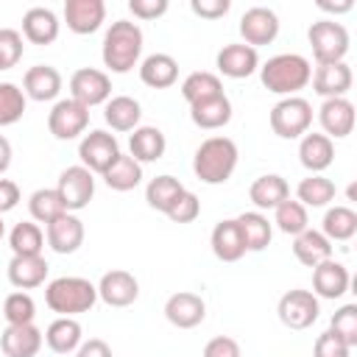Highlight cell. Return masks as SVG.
Masks as SVG:
<instances>
[{
    "label": "cell",
    "mask_w": 357,
    "mask_h": 357,
    "mask_svg": "<svg viewBox=\"0 0 357 357\" xmlns=\"http://www.w3.org/2000/svg\"><path fill=\"white\" fill-rule=\"evenodd\" d=\"M259 78L262 86L273 95H296L298 89H304L312 78V67L304 56L298 53H279L271 56L262 67H259Z\"/></svg>",
    "instance_id": "6da1fadb"
},
{
    "label": "cell",
    "mask_w": 357,
    "mask_h": 357,
    "mask_svg": "<svg viewBox=\"0 0 357 357\" xmlns=\"http://www.w3.org/2000/svg\"><path fill=\"white\" fill-rule=\"evenodd\" d=\"M237 167V145L229 137H209L192 156V170L204 184H223Z\"/></svg>",
    "instance_id": "7a4b0ae2"
},
{
    "label": "cell",
    "mask_w": 357,
    "mask_h": 357,
    "mask_svg": "<svg viewBox=\"0 0 357 357\" xmlns=\"http://www.w3.org/2000/svg\"><path fill=\"white\" fill-rule=\"evenodd\" d=\"M95 301H98V287L84 276H59L45 287V304L64 318L89 312Z\"/></svg>",
    "instance_id": "3957f363"
},
{
    "label": "cell",
    "mask_w": 357,
    "mask_h": 357,
    "mask_svg": "<svg viewBox=\"0 0 357 357\" xmlns=\"http://www.w3.org/2000/svg\"><path fill=\"white\" fill-rule=\"evenodd\" d=\"M142 53V31L131 20H117L103 36V64L112 73H128Z\"/></svg>",
    "instance_id": "277c9868"
},
{
    "label": "cell",
    "mask_w": 357,
    "mask_h": 357,
    "mask_svg": "<svg viewBox=\"0 0 357 357\" xmlns=\"http://www.w3.org/2000/svg\"><path fill=\"white\" fill-rule=\"evenodd\" d=\"M312 56L318 64H337L349 53V31L335 20H318L307 31Z\"/></svg>",
    "instance_id": "5b68a950"
},
{
    "label": "cell",
    "mask_w": 357,
    "mask_h": 357,
    "mask_svg": "<svg viewBox=\"0 0 357 357\" xmlns=\"http://www.w3.org/2000/svg\"><path fill=\"white\" fill-rule=\"evenodd\" d=\"M310 126H312V106H310V100H304V98H298V95L282 98V100L271 109V128H273V134L282 137V139L304 137Z\"/></svg>",
    "instance_id": "8992f818"
},
{
    "label": "cell",
    "mask_w": 357,
    "mask_h": 357,
    "mask_svg": "<svg viewBox=\"0 0 357 357\" xmlns=\"http://www.w3.org/2000/svg\"><path fill=\"white\" fill-rule=\"evenodd\" d=\"M78 156H81V165L89 170V173H106L117 156H120V142L114 134L103 131V128H95L89 134H84L81 145H78Z\"/></svg>",
    "instance_id": "52a82bcc"
},
{
    "label": "cell",
    "mask_w": 357,
    "mask_h": 357,
    "mask_svg": "<svg viewBox=\"0 0 357 357\" xmlns=\"http://www.w3.org/2000/svg\"><path fill=\"white\" fill-rule=\"evenodd\" d=\"M279 321L287 326V329H307L318 321V312H321V304H318V296L310 293V290H287L282 298H279Z\"/></svg>",
    "instance_id": "ba28073f"
},
{
    "label": "cell",
    "mask_w": 357,
    "mask_h": 357,
    "mask_svg": "<svg viewBox=\"0 0 357 357\" xmlns=\"http://www.w3.org/2000/svg\"><path fill=\"white\" fill-rule=\"evenodd\" d=\"M70 98L78 100L86 109H92L98 103H106L112 98V78L103 70L81 67L70 75Z\"/></svg>",
    "instance_id": "9c48e42d"
},
{
    "label": "cell",
    "mask_w": 357,
    "mask_h": 357,
    "mask_svg": "<svg viewBox=\"0 0 357 357\" xmlns=\"http://www.w3.org/2000/svg\"><path fill=\"white\" fill-rule=\"evenodd\" d=\"M89 126V109L81 106L78 100L73 98H64V100H56V106L50 109L47 114V128L56 139H75L86 131Z\"/></svg>",
    "instance_id": "30bf717a"
},
{
    "label": "cell",
    "mask_w": 357,
    "mask_h": 357,
    "mask_svg": "<svg viewBox=\"0 0 357 357\" xmlns=\"http://www.w3.org/2000/svg\"><path fill=\"white\" fill-rule=\"evenodd\" d=\"M56 192L61 195V204L67 212H78L84 209L92 195H95V176L84 167V165H73L59 176Z\"/></svg>",
    "instance_id": "8fae6325"
},
{
    "label": "cell",
    "mask_w": 357,
    "mask_h": 357,
    "mask_svg": "<svg viewBox=\"0 0 357 357\" xmlns=\"http://www.w3.org/2000/svg\"><path fill=\"white\" fill-rule=\"evenodd\" d=\"M279 33V17L276 11H271L268 6H251L243 17H240V36L243 45L248 47H259V45H271Z\"/></svg>",
    "instance_id": "7c38bea8"
},
{
    "label": "cell",
    "mask_w": 357,
    "mask_h": 357,
    "mask_svg": "<svg viewBox=\"0 0 357 357\" xmlns=\"http://www.w3.org/2000/svg\"><path fill=\"white\" fill-rule=\"evenodd\" d=\"M137 296H139V282L128 271L114 268V271L103 273L98 282V298L109 307H128L137 301Z\"/></svg>",
    "instance_id": "4fadbf2b"
},
{
    "label": "cell",
    "mask_w": 357,
    "mask_h": 357,
    "mask_svg": "<svg viewBox=\"0 0 357 357\" xmlns=\"http://www.w3.org/2000/svg\"><path fill=\"white\" fill-rule=\"evenodd\" d=\"M165 318L178 329H192L206 318V304L198 293L178 290L165 301Z\"/></svg>",
    "instance_id": "5bb4252c"
},
{
    "label": "cell",
    "mask_w": 357,
    "mask_h": 357,
    "mask_svg": "<svg viewBox=\"0 0 357 357\" xmlns=\"http://www.w3.org/2000/svg\"><path fill=\"white\" fill-rule=\"evenodd\" d=\"M103 20H106L103 0H67L64 3V22L78 36L95 33L103 25Z\"/></svg>",
    "instance_id": "9a60e30c"
},
{
    "label": "cell",
    "mask_w": 357,
    "mask_h": 357,
    "mask_svg": "<svg viewBox=\"0 0 357 357\" xmlns=\"http://www.w3.org/2000/svg\"><path fill=\"white\" fill-rule=\"evenodd\" d=\"M45 237H47V245L56 254H75L84 243V223L73 212H64V215H59L56 220L47 223Z\"/></svg>",
    "instance_id": "2e32d148"
},
{
    "label": "cell",
    "mask_w": 357,
    "mask_h": 357,
    "mask_svg": "<svg viewBox=\"0 0 357 357\" xmlns=\"http://www.w3.org/2000/svg\"><path fill=\"white\" fill-rule=\"evenodd\" d=\"M318 120L329 139L349 137L354 131V103L349 98H326L318 109Z\"/></svg>",
    "instance_id": "e0dca14e"
},
{
    "label": "cell",
    "mask_w": 357,
    "mask_h": 357,
    "mask_svg": "<svg viewBox=\"0 0 357 357\" xmlns=\"http://www.w3.org/2000/svg\"><path fill=\"white\" fill-rule=\"evenodd\" d=\"M45 335L33 324H14L6 326L0 335V349L6 357H36L42 349Z\"/></svg>",
    "instance_id": "ac0fdd59"
},
{
    "label": "cell",
    "mask_w": 357,
    "mask_h": 357,
    "mask_svg": "<svg viewBox=\"0 0 357 357\" xmlns=\"http://www.w3.org/2000/svg\"><path fill=\"white\" fill-rule=\"evenodd\" d=\"M312 89L326 100V98H346V92L351 89V67L346 61L337 64H318V70L312 73Z\"/></svg>",
    "instance_id": "d6986e66"
},
{
    "label": "cell",
    "mask_w": 357,
    "mask_h": 357,
    "mask_svg": "<svg viewBox=\"0 0 357 357\" xmlns=\"http://www.w3.org/2000/svg\"><path fill=\"white\" fill-rule=\"evenodd\" d=\"M349 282H351V276L343 262L326 259L312 268V293L321 298H340L349 290Z\"/></svg>",
    "instance_id": "ffe728a7"
},
{
    "label": "cell",
    "mask_w": 357,
    "mask_h": 357,
    "mask_svg": "<svg viewBox=\"0 0 357 357\" xmlns=\"http://www.w3.org/2000/svg\"><path fill=\"white\" fill-rule=\"evenodd\" d=\"M22 92H25V98L39 100V103L53 100L61 92V73L56 67H50V64H36V67H31L25 73Z\"/></svg>",
    "instance_id": "44dd1931"
},
{
    "label": "cell",
    "mask_w": 357,
    "mask_h": 357,
    "mask_svg": "<svg viewBox=\"0 0 357 357\" xmlns=\"http://www.w3.org/2000/svg\"><path fill=\"white\" fill-rule=\"evenodd\" d=\"M209 245H212V254H215L220 262H237V259L245 254V243H243V234H240L237 220H234V218L218 220L215 229H212Z\"/></svg>",
    "instance_id": "7402d4cb"
},
{
    "label": "cell",
    "mask_w": 357,
    "mask_h": 357,
    "mask_svg": "<svg viewBox=\"0 0 357 357\" xmlns=\"http://www.w3.org/2000/svg\"><path fill=\"white\" fill-rule=\"evenodd\" d=\"M218 70L226 78H248L257 67H259V56L254 47L237 42V45H223V50L218 53Z\"/></svg>",
    "instance_id": "603a6c76"
},
{
    "label": "cell",
    "mask_w": 357,
    "mask_h": 357,
    "mask_svg": "<svg viewBox=\"0 0 357 357\" xmlns=\"http://www.w3.org/2000/svg\"><path fill=\"white\" fill-rule=\"evenodd\" d=\"M22 33L33 45H50L59 36V17L53 8L33 6L22 14Z\"/></svg>",
    "instance_id": "cb8c5ba5"
},
{
    "label": "cell",
    "mask_w": 357,
    "mask_h": 357,
    "mask_svg": "<svg viewBox=\"0 0 357 357\" xmlns=\"http://www.w3.org/2000/svg\"><path fill=\"white\" fill-rule=\"evenodd\" d=\"M298 162L310 173H321L335 162V142L326 134H304L298 142Z\"/></svg>",
    "instance_id": "d4e9b609"
},
{
    "label": "cell",
    "mask_w": 357,
    "mask_h": 357,
    "mask_svg": "<svg viewBox=\"0 0 357 357\" xmlns=\"http://www.w3.org/2000/svg\"><path fill=\"white\" fill-rule=\"evenodd\" d=\"M139 78L151 89H167L178 78V61L167 53H151L139 64Z\"/></svg>",
    "instance_id": "484cf974"
},
{
    "label": "cell",
    "mask_w": 357,
    "mask_h": 357,
    "mask_svg": "<svg viewBox=\"0 0 357 357\" xmlns=\"http://www.w3.org/2000/svg\"><path fill=\"white\" fill-rule=\"evenodd\" d=\"M139 117H142L139 100H134L131 95H114L106 100L103 120L112 131H134L139 126Z\"/></svg>",
    "instance_id": "4316f807"
},
{
    "label": "cell",
    "mask_w": 357,
    "mask_h": 357,
    "mask_svg": "<svg viewBox=\"0 0 357 357\" xmlns=\"http://www.w3.org/2000/svg\"><path fill=\"white\" fill-rule=\"evenodd\" d=\"M248 198L257 209H276L282 201L290 198V184L279 173H265L251 184Z\"/></svg>",
    "instance_id": "83f0119b"
},
{
    "label": "cell",
    "mask_w": 357,
    "mask_h": 357,
    "mask_svg": "<svg viewBox=\"0 0 357 357\" xmlns=\"http://www.w3.org/2000/svg\"><path fill=\"white\" fill-rule=\"evenodd\" d=\"M293 254H296V259H298L301 265L315 268V265L332 259V243H329L321 231L304 229L301 234L293 237Z\"/></svg>",
    "instance_id": "f1b7e54d"
},
{
    "label": "cell",
    "mask_w": 357,
    "mask_h": 357,
    "mask_svg": "<svg viewBox=\"0 0 357 357\" xmlns=\"http://www.w3.org/2000/svg\"><path fill=\"white\" fill-rule=\"evenodd\" d=\"M47 262L45 257H11L8 262V282L20 290H31V287H39L45 284L47 279Z\"/></svg>",
    "instance_id": "f546056e"
},
{
    "label": "cell",
    "mask_w": 357,
    "mask_h": 357,
    "mask_svg": "<svg viewBox=\"0 0 357 357\" xmlns=\"http://www.w3.org/2000/svg\"><path fill=\"white\" fill-rule=\"evenodd\" d=\"M190 120H192L198 128H204V131L223 128V126L231 120V100H229L226 95H218V98L192 103V106H190Z\"/></svg>",
    "instance_id": "4dcf8cb0"
},
{
    "label": "cell",
    "mask_w": 357,
    "mask_h": 357,
    "mask_svg": "<svg viewBox=\"0 0 357 357\" xmlns=\"http://www.w3.org/2000/svg\"><path fill=\"white\" fill-rule=\"evenodd\" d=\"M128 148H131V156L139 165L142 162H156V159L165 156L167 139H165V134L156 126H137L134 134L128 137Z\"/></svg>",
    "instance_id": "1f68e13d"
},
{
    "label": "cell",
    "mask_w": 357,
    "mask_h": 357,
    "mask_svg": "<svg viewBox=\"0 0 357 357\" xmlns=\"http://www.w3.org/2000/svg\"><path fill=\"white\" fill-rule=\"evenodd\" d=\"M45 343L56 354H73L84 340H81V324L75 318L59 315L47 329H45Z\"/></svg>",
    "instance_id": "d6a6232c"
},
{
    "label": "cell",
    "mask_w": 357,
    "mask_h": 357,
    "mask_svg": "<svg viewBox=\"0 0 357 357\" xmlns=\"http://www.w3.org/2000/svg\"><path fill=\"white\" fill-rule=\"evenodd\" d=\"M234 220L240 226L245 251H262V248H268V243L273 237V226L268 223V218L262 212H243Z\"/></svg>",
    "instance_id": "836d02e7"
},
{
    "label": "cell",
    "mask_w": 357,
    "mask_h": 357,
    "mask_svg": "<svg viewBox=\"0 0 357 357\" xmlns=\"http://www.w3.org/2000/svg\"><path fill=\"white\" fill-rule=\"evenodd\" d=\"M321 234L332 243H343V240H351L357 234V212L351 206H332L326 209L324 220H321Z\"/></svg>",
    "instance_id": "e575fe53"
},
{
    "label": "cell",
    "mask_w": 357,
    "mask_h": 357,
    "mask_svg": "<svg viewBox=\"0 0 357 357\" xmlns=\"http://www.w3.org/2000/svg\"><path fill=\"white\" fill-rule=\"evenodd\" d=\"M223 95V84L215 73H206V70H195L190 73L184 81H181V98L192 106V103H201V100H209V98H218Z\"/></svg>",
    "instance_id": "d590c367"
},
{
    "label": "cell",
    "mask_w": 357,
    "mask_h": 357,
    "mask_svg": "<svg viewBox=\"0 0 357 357\" xmlns=\"http://www.w3.org/2000/svg\"><path fill=\"white\" fill-rule=\"evenodd\" d=\"M335 181L321 176V173H310L307 178L298 181L296 187V198L301 206H326L335 198Z\"/></svg>",
    "instance_id": "8d00e7d4"
},
{
    "label": "cell",
    "mask_w": 357,
    "mask_h": 357,
    "mask_svg": "<svg viewBox=\"0 0 357 357\" xmlns=\"http://www.w3.org/2000/svg\"><path fill=\"white\" fill-rule=\"evenodd\" d=\"M103 181H106L112 190H117V192H128V190H134V187L142 181V165H139L134 156L120 153L117 162L103 173Z\"/></svg>",
    "instance_id": "74e56055"
},
{
    "label": "cell",
    "mask_w": 357,
    "mask_h": 357,
    "mask_svg": "<svg viewBox=\"0 0 357 357\" xmlns=\"http://www.w3.org/2000/svg\"><path fill=\"white\" fill-rule=\"evenodd\" d=\"M8 245L14 251V257H39L42 248H45V234L36 223L31 220H22L11 229L8 234Z\"/></svg>",
    "instance_id": "f35d334b"
},
{
    "label": "cell",
    "mask_w": 357,
    "mask_h": 357,
    "mask_svg": "<svg viewBox=\"0 0 357 357\" xmlns=\"http://www.w3.org/2000/svg\"><path fill=\"white\" fill-rule=\"evenodd\" d=\"M181 192H184V184H181L178 178H173V176H156V178H151L148 187H145V201H148L151 209L167 212L170 204H173Z\"/></svg>",
    "instance_id": "ab89813d"
},
{
    "label": "cell",
    "mask_w": 357,
    "mask_h": 357,
    "mask_svg": "<svg viewBox=\"0 0 357 357\" xmlns=\"http://www.w3.org/2000/svg\"><path fill=\"white\" fill-rule=\"evenodd\" d=\"M273 223H276V229H279V231H284V234L296 237V234H301L304 229H310L307 206H301L298 201L287 198V201H282V204L273 209Z\"/></svg>",
    "instance_id": "60d3db41"
},
{
    "label": "cell",
    "mask_w": 357,
    "mask_h": 357,
    "mask_svg": "<svg viewBox=\"0 0 357 357\" xmlns=\"http://www.w3.org/2000/svg\"><path fill=\"white\" fill-rule=\"evenodd\" d=\"M28 209H31V218L39 220V223H50L56 220L59 215H64V204H61V195L56 190H36L31 198H28Z\"/></svg>",
    "instance_id": "b9f144b4"
},
{
    "label": "cell",
    "mask_w": 357,
    "mask_h": 357,
    "mask_svg": "<svg viewBox=\"0 0 357 357\" xmlns=\"http://www.w3.org/2000/svg\"><path fill=\"white\" fill-rule=\"evenodd\" d=\"M22 114H25V92L17 84L3 81L0 84V128L14 126Z\"/></svg>",
    "instance_id": "7bdbcfd3"
},
{
    "label": "cell",
    "mask_w": 357,
    "mask_h": 357,
    "mask_svg": "<svg viewBox=\"0 0 357 357\" xmlns=\"http://www.w3.org/2000/svg\"><path fill=\"white\" fill-rule=\"evenodd\" d=\"M3 318H6L8 326H14V324H33V318H36L33 298L28 293H22V290L8 293L6 301H3Z\"/></svg>",
    "instance_id": "ee69618b"
},
{
    "label": "cell",
    "mask_w": 357,
    "mask_h": 357,
    "mask_svg": "<svg viewBox=\"0 0 357 357\" xmlns=\"http://www.w3.org/2000/svg\"><path fill=\"white\" fill-rule=\"evenodd\" d=\"M329 332L337 335L349 349L357 346V304H343L329 324Z\"/></svg>",
    "instance_id": "f6af8a7d"
},
{
    "label": "cell",
    "mask_w": 357,
    "mask_h": 357,
    "mask_svg": "<svg viewBox=\"0 0 357 357\" xmlns=\"http://www.w3.org/2000/svg\"><path fill=\"white\" fill-rule=\"evenodd\" d=\"M165 215H167L173 223H192V220L201 215V201H198L195 192L184 190V192L170 204V209H167Z\"/></svg>",
    "instance_id": "bcb514c9"
},
{
    "label": "cell",
    "mask_w": 357,
    "mask_h": 357,
    "mask_svg": "<svg viewBox=\"0 0 357 357\" xmlns=\"http://www.w3.org/2000/svg\"><path fill=\"white\" fill-rule=\"evenodd\" d=\"M22 33L14 28H0V64L3 70H11L20 59H22Z\"/></svg>",
    "instance_id": "7dc6e473"
},
{
    "label": "cell",
    "mask_w": 357,
    "mask_h": 357,
    "mask_svg": "<svg viewBox=\"0 0 357 357\" xmlns=\"http://www.w3.org/2000/svg\"><path fill=\"white\" fill-rule=\"evenodd\" d=\"M349 354H351V349L337 335H332L329 329L324 335H318L315 349H312V357H349Z\"/></svg>",
    "instance_id": "c3c4849f"
},
{
    "label": "cell",
    "mask_w": 357,
    "mask_h": 357,
    "mask_svg": "<svg viewBox=\"0 0 357 357\" xmlns=\"http://www.w3.org/2000/svg\"><path fill=\"white\" fill-rule=\"evenodd\" d=\"M204 357H243L240 354V343L229 335H218L204 346Z\"/></svg>",
    "instance_id": "681fc988"
},
{
    "label": "cell",
    "mask_w": 357,
    "mask_h": 357,
    "mask_svg": "<svg viewBox=\"0 0 357 357\" xmlns=\"http://www.w3.org/2000/svg\"><path fill=\"white\" fill-rule=\"evenodd\" d=\"M128 11L137 20H156L167 11V0H128Z\"/></svg>",
    "instance_id": "f907efd6"
},
{
    "label": "cell",
    "mask_w": 357,
    "mask_h": 357,
    "mask_svg": "<svg viewBox=\"0 0 357 357\" xmlns=\"http://www.w3.org/2000/svg\"><path fill=\"white\" fill-rule=\"evenodd\" d=\"M190 8H192V14H198L204 20H218L231 8V3L229 0H190Z\"/></svg>",
    "instance_id": "816d5d0a"
},
{
    "label": "cell",
    "mask_w": 357,
    "mask_h": 357,
    "mask_svg": "<svg viewBox=\"0 0 357 357\" xmlns=\"http://www.w3.org/2000/svg\"><path fill=\"white\" fill-rule=\"evenodd\" d=\"M20 204V187L11 178H0V215L11 212Z\"/></svg>",
    "instance_id": "f5cc1de1"
},
{
    "label": "cell",
    "mask_w": 357,
    "mask_h": 357,
    "mask_svg": "<svg viewBox=\"0 0 357 357\" xmlns=\"http://www.w3.org/2000/svg\"><path fill=\"white\" fill-rule=\"evenodd\" d=\"M75 357H112V349L100 337H89L75 349Z\"/></svg>",
    "instance_id": "db71d44e"
},
{
    "label": "cell",
    "mask_w": 357,
    "mask_h": 357,
    "mask_svg": "<svg viewBox=\"0 0 357 357\" xmlns=\"http://www.w3.org/2000/svg\"><path fill=\"white\" fill-rule=\"evenodd\" d=\"M318 8H321V11H332V14H343V11H351L354 3H351V0H343V3H326V0H321Z\"/></svg>",
    "instance_id": "11a10c76"
},
{
    "label": "cell",
    "mask_w": 357,
    "mask_h": 357,
    "mask_svg": "<svg viewBox=\"0 0 357 357\" xmlns=\"http://www.w3.org/2000/svg\"><path fill=\"white\" fill-rule=\"evenodd\" d=\"M11 165V142L0 134V173H6Z\"/></svg>",
    "instance_id": "9f6ffc18"
},
{
    "label": "cell",
    "mask_w": 357,
    "mask_h": 357,
    "mask_svg": "<svg viewBox=\"0 0 357 357\" xmlns=\"http://www.w3.org/2000/svg\"><path fill=\"white\" fill-rule=\"evenodd\" d=\"M3 234H6V223H3V215H0V240H3Z\"/></svg>",
    "instance_id": "6f0895ef"
},
{
    "label": "cell",
    "mask_w": 357,
    "mask_h": 357,
    "mask_svg": "<svg viewBox=\"0 0 357 357\" xmlns=\"http://www.w3.org/2000/svg\"><path fill=\"white\" fill-rule=\"evenodd\" d=\"M0 70H3V64H0Z\"/></svg>",
    "instance_id": "680465c9"
}]
</instances>
